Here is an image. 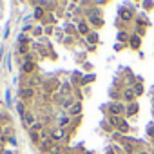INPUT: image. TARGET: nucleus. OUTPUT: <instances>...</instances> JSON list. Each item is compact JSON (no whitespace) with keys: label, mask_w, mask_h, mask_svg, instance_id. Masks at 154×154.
Returning a JSON list of instances; mask_svg holds the SVG:
<instances>
[{"label":"nucleus","mask_w":154,"mask_h":154,"mask_svg":"<svg viewBox=\"0 0 154 154\" xmlns=\"http://www.w3.org/2000/svg\"><path fill=\"white\" fill-rule=\"evenodd\" d=\"M38 143H40V145H38V147H40V150H42V152H45V154H47V152H49V150H51V147H53V145H54V140H53V138H51V134H49V136H47V138H44V140H40V141H38Z\"/></svg>","instance_id":"obj_1"},{"label":"nucleus","mask_w":154,"mask_h":154,"mask_svg":"<svg viewBox=\"0 0 154 154\" xmlns=\"http://www.w3.org/2000/svg\"><path fill=\"white\" fill-rule=\"evenodd\" d=\"M122 96H123V100H125L127 103H134V100H136V96H138V94H136L134 87H127V89L123 91V94H122Z\"/></svg>","instance_id":"obj_2"},{"label":"nucleus","mask_w":154,"mask_h":154,"mask_svg":"<svg viewBox=\"0 0 154 154\" xmlns=\"http://www.w3.org/2000/svg\"><path fill=\"white\" fill-rule=\"evenodd\" d=\"M111 114L112 116H120V114H125V105L123 103H120V102H114V103H111Z\"/></svg>","instance_id":"obj_3"},{"label":"nucleus","mask_w":154,"mask_h":154,"mask_svg":"<svg viewBox=\"0 0 154 154\" xmlns=\"http://www.w3.org/2000/svg\"><path fill=\"white\" fill-rule=\"evenodd\" d=\"M120 18H122L123 22H131V20L134 18L132 9H129V8H122V9H120Z\"/></svg>","instance_id":"obj_4"},{"label":"nucleus","mask_w":154,"mask_h":154,"mask_svg":"<svg viewBox=\"0 0 154 154\" xmlns=\"http://www.w3.org/2000/svg\"><path fill=\"white\" fill-rule=\"evenodd\" d=\"M138 111H140V105L134 102V103H127L125 105V116H134V114H138Z\"/></svg>","instance_id":"obj_5"},{"label":"nucleus","mask_w":154,"mask_h":154,"mask_svg":"<svg viewBox=\"0 0 154 154\" xmlns=\"http://www.w3.org/2000/svg\"><path fill=\"white\" fill-rule=\"evenodd\" d=\"M67 112H69V116H78V114L82 112V102H74V103L67 109Z\"/></svg>","instance_id":"obj_6"},{"label":"nucleus","mask_w":154,"mask_h":154,"mask_svg":"<svg viewBox=\"0 0 154 154\" xmlns=\"http://www.w3.org/2000/svg\"><path fill=\"white\" fill-rule=\"evenodd\" d=\"M20 96H22V100H31L35 96V89H31L29 85L27 87H22L20 89Z\"/></svg>","instance_id":"obj_7"},{"label":"nucleus","mask_w":154,"mask_h":154,"mask_svg":"<svg viewBox=\"0 0 154 154\" xmlns=\"http://www.w3.org/2000/svg\"><path fill=\"white\" fill-rule=\"evenodd\" d=\"M129 45H131L132 49H140V45H141V36H140V35H131Z\"/></svg>","instance_id":"obj_8"},{"label":"nucleus","mask_w":154,"mask_h":154,"mask_svg":"<svg viewBox=\"0 0 154 154\" xmlns=\"http://www.w3.org/2000/svg\"><path fill=\"white\" fill-rule=\"evenodd\" d=\"M49 134H51V138H53V140H58V141L65 138V132H63V129H60V127H58V129H54V131H51Z\"/></svg>","instance_id":"obj_9"},{"label":"nucleus","mask_w":154,"mask_h":154,"mask_svg":"<svg viewBox=\"0 0 154 154\" xmlns=\"http://www.w3.org/2000/svg\"><path fill=\"white\" fill-rule=\"evenodd\" d=\"M24 122H26V125H27V129H31L36 122H35V116H33V112H27L26 114V118H24Z\"/></svg>","instance_id":"obj_10"},{"label":"nucleus","mask_w":154,"mask_h":154,"mask_svg":"<svg viewBox=\"0 0 154 154\" xmlns=\"http://www.w3.org/2000/svg\"><path fill=\"white\" fill-rule=\"evenodd\" d=\"M122 122H123V120H122L120 116H112V114L109 116V123H111V125H114L116 129H118V127L122 125Z\"/></svg>","instance_id":"obj_11"},{"label":"nucleus","mask_w":154,"mask_h":154,"mask_svg":"<svg viewBox=\"0 0 154 154\" xmlns=\"http://www.w3.org/2000/svg\"><path fill=\"white\" fill-rule=\"evenodd\" d=\"M47 154H63V147H62L60 143H54V145L51 147V150H49Z\"/></svg>","instance_id":"obj_12"},{"label":"nucleus","mask_w":154,"mask_h":154,"mask_svg":"<svg viewBox=\"0 0 154 154\" xmlns=\"http://www.w3.org/2000/svg\"><path fill=\"white\" fill-rule=\"evenodd\" d=\"M89 24H93V26H96V27H100V26L103 24V20H102L100 17H94V15H91V17H89Z\"/></svg>","instance_id":"obj_13"},{"label":"nucleus","mask_w":154,"mask_h":154,"mask_svg":"<svg viewBox=\"0 0 154 154\" xmlns=\"http://www.w3.org/2000/svg\"><path fill=\"white\" fill-rule=\"evenodd\" d=\"M78 33H82V35H89V27H87V22H80L78 24Z\"/></svg>","instance_id":"obj_14"},{"label":"nucleus","mask_w":154,"mask_h":154,"mask_svg":"<svg viewBox=\"0 0 154 154\" xmlns=\"http://www.w3.org/2000/svg\"><path fill=\"white\" fill-rule=\"evenodd\" d=\"M18 114H20V118H22V120H24V118H26V114H27V111H26V103H24V102H20V103H18Z\"/></svg>","instance_id":"obj_15"},{"label":"nucleus","mask_w":154,"mask_h":154,"mask_svg":"<svg viewBox=\"0 0 154 154\" xmlns=\"http://www.w3.org/2000/svg\"><path fill=\"white\" fill-rule=\"evenodd\" d=\"M85 38H87L89 44H96V42H98V35H96V33H89Z\"/></svg>","instance_id":"obj_16"},{"label":"nucleus","mask_w":154,"mask_h":154,"mask_svg":"<svg viewBox=\"0 0 154 154\" xmlns=\"http://www.w3.org/2000/svg\"><path fill=\"white\" fill-rule=\"evenodd\" d=\"M118 131H120V132H123V134H127V132L131 131V127H129V123H127V122H122V125L118 127Z\"/></svg>","instance_id":"obj_17"},{"label":"nucleus","mask_w":154,"mask_h":154,"mask_svg":"<svg viewBox=\"0 0 154 154\" xmlns=\"http://www.w3.org/2000/svg\"><path fill=\"white\" fill-rule=\"evenodd\" d=\"M22 69H24V72H31V71L35 69V63H33V62H27V63L22 65Z\"/></svg>","instance_id":"obj_18"},{"label":"nucleus","mask_w":154,"mask_h":154,"mask_svg":"<svg viewBox=\"0 0 154 154\" xmlns=\"http://www.w3.org/2000/svg\"><path fill=\"white\" fill-rule=\"evenodd\" d=\"M129 38H131V35H127V33H118V40H120V42L125 44V42H129Z\"/></svg>","instance_id":"obj_19"},{"label":"nucleus","mask_w":154,"mask_h":154,"mask_svg":"<svg viewBox=\"0 0 154 154\" xmlns=\"http://www.w3.org/2000/svg\"><path fill=\"white\" fill-rule=\"evenodd\" d=\"M45 85H47V89H49V91H53V89H56L58 82H56V80H47V84H45Z\"/></svg>","instance_id":"obj_20"},{"label":"nucleus","mask_w":154,"mask_h":154,"mask_svg":"<svg viewBox=\"0 0 154 154\" xmlns=\"http://www.w3.org/2000/svg\"><path fill=\"white\" fill-rule=\"evenodd\" d=\"M38 84H40V78H38V76L29 80V87H31V89H35V85H38Z\"/></svg>","instance_id":"obj_21"},{"label":"nucleus","mask_w":154,"mask_h":154,"mask_svg":"<svg viewBox=\"0 0 154 154\" xmlns=\"http://www.w3.org/2000/svg\"><path fill=\"white\" fill-rule=\"evenodd\" d=\"M42 17H44V9L38 6V8L35 9V18H42Z\"/></svg>","instance_id":"obj_22"},{"label":"nucleus","mask_w":154,"mask_h":154,"mask_svg":"<svg viewBox=\"0 0 154 154\" xmlns=\"http://www.w3.org/2000/svg\"><path fill=\"white\" fill-rule=\"evenodd\" d=\"M67 125H69V118H62V120H60V125H58V127H60V129H65Z\"/></svg>","instance_id":"obj_23"},{"label":"nucleus","mask_w":154,"mask_h":154,"mask_svg":"<svg viewBox=\"0 0 154 154\" xmlns=\"http://www.w3.org/2000/svg\"><path fill=\"white\" fill-rule=\"evenodd\" d=\"M147 134H149V136H152V138H154V123H150V125H149V127H147Z\"/></svg>","instance_id":"obj_24"},{"label":"nucleus","mask_w":154,"mask_h":154,"mask_svg":"<svg viewBox=\"0 0 154 154\" xmlns=\"http://www.w3.org/2000/svg\"><path fill=\"white\" fill-rule=\"evenodd\" d=\"M134 91H136V94H141V93H143V87H141V84H136V85H134Z\"/></svg>","instance_id":"obj_25"},{"label":"nucleus","mask_w":154,"mask_h":154,"mask_svg":"<svg viewBox=\"0 0 154 154\" xmlns=\"http://www.w3.org/2000/svg\"><path fill=\"white\" fill-rule=\"evenodd\" d=\"M136 154H149V152H145V150H140V152H136Z\"/></svg>","instance_id":"obj_26"},{"label":"nucleus","mask_w":154,"mask_h":154,"mask_svg":"<svg viewBox=\"0 0 154 154\" xmlns=\"http://www.w3.org/2000/svg\"><path fill=\"white\" fill-rule=\"evenodd\" d=\"M4 154H13V152H11V150H6V152H4Z\"/></svg>","instance_id":"obj_27"},{"label":"nucleus","mask_w":154,"mask_h":154,"mask_svg":"<svg viewBox=\"0 0 154 154\" xmlns=\"http://www.w3.org/2000/svg\"><path fill=\"white\" fill-rule=\"evenodd\" d=\"M149 154H154V147H152V149H150V152H149Z\"/></svg>","instance_id":"obj_28"},{"label":"nucleus","mask_w":154,"mask_h":154,"mask_svg":"<svg viewBox=\"0 0 154 154\" xmlns=\"http://www.w3.org/2000/svg\"><path fill=\"white\" fill-rule=\"evenodd\" d=\"M69 154H80V152H76V150H74V152H69Z\"/></svg>","instance_id":"obj_29"}]
</instances>
